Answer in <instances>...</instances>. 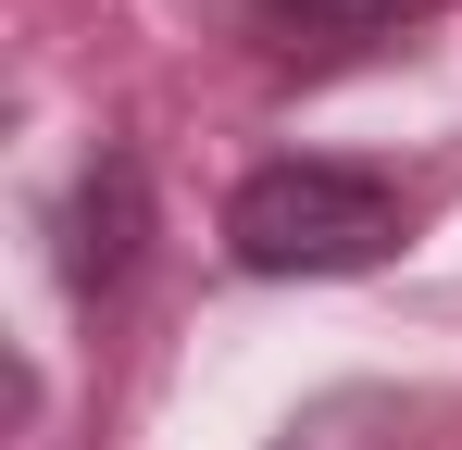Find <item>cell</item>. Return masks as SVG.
<instances>
[{
	"instance_id": "obj_2",
	"label": "cell",
	"mask_w": 462,
	"mask_h": 450,
	"mask_svg": "<svg viewBox=\"0 0 462 450\" xmlns=\"http://www.w3.org/2000/svg\"><path fill=\"white\" fill-rule=\"evenodd\" d=\"M138 250H151V175H138V150H100L76 188H63V288L113 300L138 276Z\"/></svg>"
},
{
	"instance_id": "obj_1",
	"label": "cell",
	"mask_w": 462,
	"mask_h": 450,
	"mask_svg": "<svg viewBox=\"0 0 462 450\" xmlns=\"http://www.w3.org/2000/svg\"><path fill=\"white\" fill-rule=\"evenodd\" d=\"M226 250L250 276H363L400 250V188H387L375 163H263V175H237L226 201Z\"/></svg>"
},
{
	"instance_id": "obj_3",
	"label": "cell",
	"mask_w": 462,
	"mask_h": 450,
	"mask_svg": "<svg viewBox=\"0 0 462 450\" xmlns=\"http://www.w3.org/2000/svg\"><path fill=\"white\" fill-rule=\"evenodd\" d=\"M275 51H375V38H400V25H425L438 0H237Z\"/></svg>"
}]
</instances>
